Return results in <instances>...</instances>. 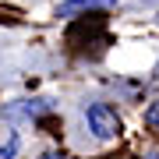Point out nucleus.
Instances as JSON below:
<instances>
[{
	"instance_id": "7ed1b4c3",
	"label": "nucleus",
	"mask_w": 159,
	"mask_h": 159,
	"mask_svg": "<svg viewBox=\"0 0 159 159\" xmlns=\"http://www.w3.org/2000/svg\"><path fill=\"white\" fill-rule=\"evenodd\" d=\"M145 124L152 127V131H159V102H152V106L145 110Z\"/></svg>"
},
{
	"instance_id": "39448f33",
	"label": "nucleus",
	"mask_w": 159,
	"mask_h": 159,
	"mask_svg": "<svg viewBox=\"0 0 159 159\" xmlns=\"http://www.w3.org/2000/svg\"><path fill=\"white\" fill-rule=\"evenodd\" d=\"M43 159H67V156H64V152H46Z\"/></svg>"
},
{
	"instance_id": "f257e3e1",
	"label": "nucleus",
	"mask_w": 159,
	"mask_h": 159,
	"mask_svg": "<svg viewBox=\"0 0 159 159\" xmlns=\"http://www.w3.org/2000/svg\"><path fill=\"white\" fill-rule=\"evenodd\" d=\"M89 127H92L96 138H113L120 131V120H117V113L106 106V102H92L89 106Z\"/></svg>"
},
{
	"instance_id": "f03ea898",
	"label": "nucleus",
	"mask_w": 159,
	"mask_h": 159,
	"mask_svg": "<svg viewBox=\"0 0 159 159\" xmlns=\"http://www.w3.org/2000/svg\"><path fill=\"white\" fill-rule=\"evenodd\" d=\"M117 0H64L60 4V18H74L81 11H96V7H113Z\"/></svg>"
},
{
	"instance_id": "423d86ee",
	"label": "nucleus",
	"mask_w": 159,
	"mask_h": 159,
	"mask_svg": "<svg viewBox=\"0 0 159 159\" xmlns=\"http://www.w3.org/2000/svg\"><path fill=\"white\" fill-rule=\"evenodd\" d=\"M156 159H159V156H156Z\"/></svg>"
},
{
	"instance_id": "20e7f679",
	"label": "nucleus",
	"mask_w": 159,
	"mask_h": 159,
	"mask_svg": "<svg viewBox=\"0 0 159 159\" xmlns=\"http://www.w3.org/2000/svg\"><path fill=\"white\" fill-rule=\"evenodd\" d=\"M14 152H18V134H14V138H11V142H7L4 148H0V159H7V156H14Z\"/></svg>"
}]
</instances>
